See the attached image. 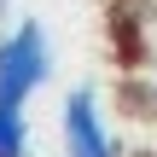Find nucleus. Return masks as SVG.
I'll return each mask as SVG.
<instances>
[{"mask_svg": "<svg viewBox=\"0 0 157 157\" xmlns=\"http://www.w3.org/2000/svg\"><path fill=\"white\" fill-rule=\"evenodd\" d=\"M52 76V47H47V29L41 23H17L6 41H0V105L23 111V99Z\"/></svg>", "mask_w": 157, "mask_h": 157, "instance_id": "f257e3e1", "label": "nucleus"}, {"mask_svg": "<svg viewBox=\"0 0 157 157\" xmlns=\"http://www.w3.org/2000/svg\"><path fill=\"white\" fill-rule=\"evenodd\" d=\"M64 157H117V140L105 134L99 99L87 87H76L64 99Z\"/></svg>", "mask_w": 157, "mask_h": 157, "instance_id": "f03ea898", "label": "nucleus"}, {"mask_svg": "<svg viewBox=\"0 0 157 157\" xmlns=\"http://www.w3.org/2000/svg\"><path fill=\"white\" fill-rule=\"evenodd\" d=\"M0 157H29V128H23V111L0 105Z\"/></svg>", "mask_w": 157, "mask_h": 157, "instance_id": "7ed1b4c3", "label": "nucleus"}, {"mask_svg": "<svg viewBox=\"0 0 157 157\" xmlns=\"http://www.w3.org/2000/svg\"><path fill=\"white\" fill-rule=\"evenodd\" d=\"M0 12H6V0H0Z\"/></svg>", "mask_w": 157, "mask_h": 157, "instance_id": "20e7f679", "label": "nucleus"}]
</instances>
